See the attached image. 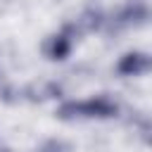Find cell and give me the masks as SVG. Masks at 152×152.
I'll return each mask as SVG.
<instances>
[{"label": "cell", "mask_w": 152, "mask_h": 152, "mask_svg": "<svg viewBox=\"0 0 152 152\" xmlns=\"http://www.w3.org/2000/svg\"><path fill=\"white\" fill-rule=\"evenodd\" d=\"M119 104L107 95H93L88 100H66L57 107V119L62 121H83V119H114Z\"/></svg>", "instance_id": "cell-1"}, {"label": "cell", "mask_w": 152, "mask_h": 152, "mask_svg": "<svg viewBox=\"0 0 152 152\" xmlns=\"http://www.w3.org/2000/svg\"><path fill=\"white\" fill-rule=\"evenodd\" d=\"M76 38H78V36H76V31H74V26L66 24L62 31L48 36V40L43 43V52H45V57L52 59V62H64V59L71 55V50H74V40H76Z\"/></svg>", "instance_id": "cell-2"}, {"label": "cell", "mask_w": 152, "mask_h": 152, "mask_svg": "<svg viewBox=\"0 0 152 152\" xmlns=\"http://www.w3.org/2000/svg\"><path fill=\"white\" fill-rule=\"evenodd\" d=\"M150 66H152V59H150V55H147L145 50H128V52H124V55L119 57V62H116L114 69H116L119 76L133 78V76L147 74Z\"/></svg>", "instance_id": "cell-3"}, {"label": "cell", "mask_w": 152, "mask_h": 152, "mask_svg": "<svg viewBox=\"0 0 152 152\" xmlns=\"http://www.w3.org/2000/svg\"><path fill=\"white\" fill-rule=\"evenodd\" d=\"M147 19H150V10H147L145 2H128V5H124V7L112 17V21H114L116 28L142 26V24H147Z\"/></svg>", "instance_id": "cell-4"}, {"label": "cell", "mask_w": 152, "mask_h": 152, "mask_svg": "<svg viewBox=\"0 0 152 152\" xmlns=\"http://www.w3.org/2000/svg\"><path fill=\"white\" fill-rule=\"evenodd\" d=\"M104 24H107V14H104L100 7H86V10L76 17V21H71V26H74L76 36L95 33V31H100Z\"/></svg>", "instance_id": "cell-5"}, {"label": "cell", "mask_w": 152, "mask_h": 152, "mask_svg": "<svg viewBox=\"0 0 152 152\" xmlns=\"http://www.w3.org/2000/svg\"><path fill=\"white\" fill-rule=\"evenodd\" d=\"M36 152H69V142H64L62 138H50V140L40 142L36 147Z\"/></svg>", "instance_id": "cell-6"}]
</instances>
